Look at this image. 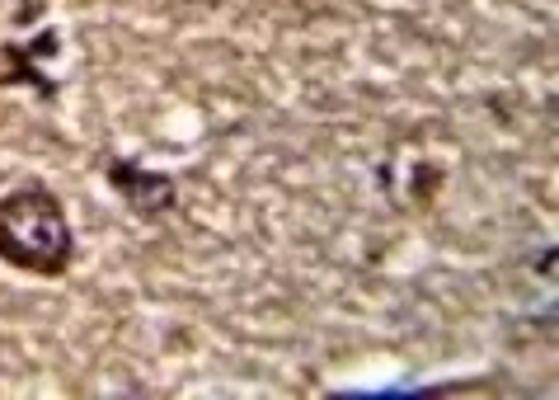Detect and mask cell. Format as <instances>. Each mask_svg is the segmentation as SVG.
<instances>
[{
	"mask_svg": "<svg viewBox=\"0 0 559 400\" xmlns=\"http://www.w3.org/2000/svg\"><path fill=\"white\" fill-rule=\"evenodd\" d=\"M0 259L10 269L61 279L75 264V231L67 203L48 184H20L0 198Z\"/></svg>",
	"mask_w": 559,
	"mask_h": 400,
	"instance_id": "obj_1",
	"label": "cell"
},
{
	"mask_svg": "<svg viewBox=\"0 0 559 400\" xmlns=\"http://www.w3.org/2000/svg\"><path fill=\"white\" fill-rule=\"evenodd\" d=\"M61 52V34L52 24H43V34H34L28 43H0V90L28 85L43 99L61 95V81L43 71V61H52Z\"/></svg>",
	"mask_w": 559,
	"mask_h": 400,
	"instance_id": "obj_3",
	"label": "cell"
},
{
	"mask_svg": "<svg viewBox=\"0 0 559 400\" xmlns=\"http://www.w3.org/2000/svg\"><path fill=\"white\" fill-rule=\"evenodd\" d=\"M104 179H108V189L128 203V212H136L142 222L165 217V212H175V203H179L175 175L169 170H146V165H136L128 156L104 161Z\"/></svg>",
	"mask_w": 559,
	"mask_h": 400,
	"instance_id": "obj_2",
	"label": "cell"
}]
</instances>
